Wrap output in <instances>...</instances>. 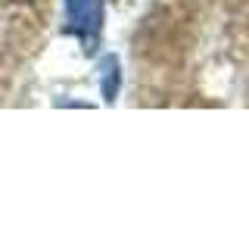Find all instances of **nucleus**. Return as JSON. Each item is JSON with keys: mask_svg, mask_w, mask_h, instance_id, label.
Segmentation results:
<instances>
[{"mask_svg": "<svg viewBox=\"0 0 249 234\" xmlns=\"http://www.w3.org/2000/svg\"><path fill=\"white\" fill-rule=\"evenodd\" d=\"M66 31L78 38L84 53H93L103 38V0H62Z\"/></svg>", "mask_w": 249, "mask_h": 234, "instance_id": "nucleus-1", "label": "nucleus"}, {"mask_svg": "<svg viewBox=\"0 0 249 234\" xmlns=\"http://www.w3.org/2000/svg\"><path fill=\"white\" fill-rule=\"evenodd\" d=\"M97 81H100V94H103L106 103H115L119 100V91H122V62L119 57H103L97 66Z\"/></svg>", "mask_w": 249, "mask_h": 234, "instance_id": "nucleus-2", "label": "nucleus"}]
</instances>
